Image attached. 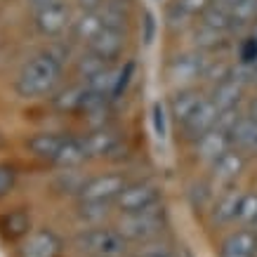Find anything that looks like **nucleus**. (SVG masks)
<instances>
[{"instance_id":"36","label":"nucleus","mask_w":257,"mask_h":257,"mask_svg":"<svg viewBox=\"0 0 257 257\" xmlns=\"http://www.w3.org/2000/svg\"><path fill=\"white\" fill-rule=\"evenodd\" d=\"M76 3H78L80 12H99L104 5V0H76Z\"/></svg>"},{"instance_id":"5","label":"nucleus","mask_w":257,"mask_h":257,"mask_svg":"<svg viewBox=\"0 0 257 257\" xmlns=\"http://www.w3.org/2000/svg\"><path fill=\"white\" fill-rule=\"evenodd\" d=\"M73 19H71V8L66 5V0H59L55 5H47L43 10H36L33 17V26L40 36L45 38H57L69 29Z\"/></svg>"},{"instance_id":"40","label":"nucleus","mask_w":257,"mask_h":257,"mask_svg":"<svg viewBox=\"0 0 257 257\" xmlns=\"http://www.w3.org/2000/svg\"><path fill=\"white\" fill-rule=\"evenodd\" d=\"M252 38H255V40H257V22H255V24H252Z\"/></svg>"},{"instance_id":"7","label":"nucleus","mask_w":257,"mask_h":257,"mask_svg":"<svg viewBox=\"0 0 257 257\" xmlns=\"http://www.w3.org/2000/svg\"><path fill=\"white\" fill-rule=\"evenodd\" d=\"M210 59H205L203 52H187V55H179L170 62L168 76L170 83L175 87H189L194 80L203 78V71L208 66Z\"/></svg>"},{"instance_id":"32","label":"nucleus","mask_w":257,"mask_h":257,"mask_svg":"<svg viewBox=\"0 0 257 257\" xmlns=\"http://www.w3.org/2000/svg\"><path fill=\"white\" fill-rule=\"evenodd\" d=\"M175 5H177L182 12H187L191 19L194 17H201L205 10L212 5V0H175Z\"/></svg>"},{"instance_id":"21","label":"nucleus","mask_w":257,"mask_h":257,"mask_svg":"<svg viewBox=\"0 0 257 257\" xmlns=\"http://www.w3.org/2000/svg\"><path fill=\"white\" fill-rule=\"evenodd\" d=\"M201 24H205L208 29L212 31H219V33H226L234 29V22H231V15H229V10L217 5L215 0H212V5L205 12L201 15Z\"/></svg>"},{"instance_id":"22","label":"nucleus","mask_w":257,"mask_h":257,"mask_svg":"<svg viewBox=\"0 0 257 257\" xmlns=\"http://www.w3.org/2000/svg\"><path fill=\"white\" fill-rule=\"evenodd\" d=\"M99 12L104 19V26L125 29V24H127V3L125 0H104Z\"/></svg>"},{"instance_id":"39","label":"nucleus","mask_w":257,"mask_h":257,"mask_svg":"<svg viewBox=\"0 0 257 257\" xmlns=\"http://www.w3.org/2000/svg\"><path fill=\"white\" fill-rule=\"evenodd\" d=\"M248 113H250L252 118H257V99L252 101V104H250V111H248Z\"/></svg>"},{"instance_id":"31","label":"nucleus","mask_w":257,"mask_h":257,"mask_svg":"<svg viewBox=\"0 0 257 257\" xmlns=\"http://www.w3.org/2000/svg\"><path fill=\"white\" fill-rule=\"evenodd\" d=\"M222 36L224 33L219 31H212V29H208L205 24H198V31H196V47H215L222 40Z\"/></svg>"},{"instance_id":"1","label":"nucleus","mask_w":257,"mask_h":257,"mask_svg":"<svg viewBox=\"0 0 257 257\" xmlns=\"http://www.w3.org/2000/svg\"><path fill=\"white\" fill-rule=\"evenodd\" d=\"M69 57V50L64 47H47L45 52L31 57L19 71V78L15 83V90L24 99L45 97L57 87L64 71V59Z\"/></svg>"},{"instance_id":"9","label":"nucleus","mask_w":257,"mask_h":257,"mask_svg":"<svg viewBox=\"0 0 257 257\" xmlns=\"http://www.w3.org/2000/svg\"><path fill=\"white\" fill-rule=\"evenodd\" d=\"M217 118H219V109L212 104L210 97H205V99L198 104V109L182 123V130H184V135H187L189 140L196 142L201 135H205L208 130H212V127L217 125Z\"/></svg>"},{"instance_id":"16","label":"nucleus","mask_w":257,"mask_h":257,"mask_svg":"<svg viewBox=\"0 0 257 257\" xmlns=\"http://www.w3.org/2000/svg\"><path fill=\"white\" fill-rule=\"evenodd\" d=\"M229 140L231 147L243 154H257V118L243 113L241 120L229 130Z\"/></svg>"},{"instance_id":"18","label":"nucleus","mask_w":257,"mask_h":257,"mask_svg":"<svg viewBox=\"0 0 257 257\" xmlns=\"http://www.w3.org/2000/svg\"><path fill=\"white\" fill-rule=\"evenodd\" d=\"M64 142H66V137H64V135L38 133V135H33L26 144H29V149L33 151V156L43 158V161H50V163H57V161H59V156H62Z\"/></svg>"},{"instance_id":"41","label":"nucleus","mask_w":257,"mask_h":257,"mask_svg":"<svg viewBox=\"0 0 257 257\" xmlns=\"http://www.w3.org/2000/svg\"><path fill=\"white\" fill-rule=\"evenodd\" d=\"M0 147H3V137H0Z\"/></svg>"},{"instance_id":"23","label":"nucleus","mask_w":257,"mask_h":257,"mask_svg":"<svg viewBox=\"0 0 257 257\" xmlns=\"http://www.w3.org/2000/svg\"><path fill=\"white\" fill-rule=\"evenodd\" d=\"M109 205L104 201H80L78 205V217L87 226H99L104 219L109 217Z\"/></svg>"},{"instance_id":"19","label":"nucleus","mask_w":257,"mask_h":257,"mask_svg":"<svg viewBox=\"0 0 257 257\" xmlns=\"http://www.w3.org/2000/svg\"><path fill=\"white\" fill-rule=\"evenodd\" d=\"M203 99H205V97H203L201 92L191 90V87H179V92H175V97H172V101H170L172 116L177 118V123L182 125L196 109H198V104H201Z\"/></svg>"},{"instance_id":"14","label":"nucleus","mask_w":257,"mask_h":257,"mask_svg":"<svg viewBox=\"0 0 257 257\" xmlns=\"http://www.w3.org/2000/svg\"><path fill=\"white\" fill-rule=\"evenodd\" d=\"M62 243L50 229H40L26 238L22 245V257H59Z\"/></svg>"},{"instance_id":"42","label":"nucleus","mask_w":257,"mask_h":257,"mask_svg":"<svg viewBox=\"0 0 257 257\" xmlns=\"http://www.w3.org/2000/svg\"><path fill=\"white\" fill-rule=\"evenodd\" d=\"M255 231H257V222H255Z\"/></svg>"},{"instance_id":"3","label":"nucleus","mask_w":257,"mask_h":257,"mask_svg":"<svg viewBox=\"0 0 257 257\" xmlns=\"http://www.w3.org/2000/svg\"><path fill=\"white\" fill-rule=\"evenodd\" d=\"M116 229L125 241H140V243L154 241L165 229V212H163V208L156 205V208L144 210V212L120 215Z\"/></svg>"},{"instance_id":"38","label":"nucleus","mask_w":257,"mask_h":257,"mask_svg":"<svg viewBox=\"0 0 257 257\" xmlns=\"http://www.w3.org/2000/svg\"><path fill=\"white\" fill-rule=\"evenodd\" d=\"M217 5H222V8H226V10H231V8H236L238 3H243V0H215Z\"/></svg>"},{"instance_id":"20","label":"nucleus","mask_w":257,"mask_h":257,"mask_svg":"<svg viewBox=\"0 0 257 257\" xmlns=\"http://www.w3.org/2000/svg\"><path fill=\"white\" fill-rule=\"evenodd\" d=\"M101 26H104L101 12H80L78 19H73V24H71V31L78 40L90 43L101 31Z\"/></svg>"},{"instance_id":"15","label":"nucleus","mask_w":257,"mask_h":257,"mask_svg":"<svg viewBox=\"0 0 257 257\" xmlns=\"http://www.w3.org/2000/svg\"><path fill=\"white\" fill-rule=\"evenodd\" d=\"M83 144H85L87 158H104V156H111L118 149L120 137H118V133L101 125V127H97V130H92L90 135L83 137Z\"/></svg>"},{"instance_id":"27","label":"nucleus","mask_w":257,"mask_h":257,"mask_svg":"<svg viewBox=\"0 0 257 257\" xmlns=\"http://www.w3.org/2000/svg\"><path fill=\"white\" fill-rule=\"evenodd\" d=\"M234 26H243V24H255L257 22V0H243L236 8L229 10Z\"/></svg>"},{"instance_id":"30","label":"nucleus","mask_w":257,"mask_h":257,"mask_svg":"<svg viewBox=\"0 0 257 257\" xmlns=\"http://www.w3.org/2000/svg\"><path fill=\"white\" fill-rule=\"evenodd\" d=\"M85 177H80L78 172L73 170V168H66V172H62V177H59V189H64L66 194H78L83 191V187H85Z\"/></svg>"},{"instance_id":"10","label":"nucleus","mask_w":257,"mask_h":257,"mask_svg":"<svg viewBox=\"0 0 257 257\" xmlns=\"http://www.w3.org/2000/svg\"><path fill=\"white\" fill-rule=\"evenodd\" d=\"M243 170H245V154L234 147L210 163V177L217 184H231L236 177H241Z\"/></svg>"},{"instance_id":"13","label":"nucleus","mask_w":257,"mask_h":257,"mask_svg":"<svg viewBox=\"0 0 257 257\" xmlns=\"http://www.w3.org/2000/svg\"><path fill=\"white\" fill-rule=\"evenodd\" d=\"M229 149H231L229 133L222 130V127H217V125L196 140V154H198V158L208 161V163H212L215 158H219L224 151H229Z\"/></svg>"},{"instance_id":"11","label":"nucleus","mask_w":257,"mask_h":257,"mask_svg":"<svg viewBox=\"0 0 257 257\" xmlns=\"http://www.w3.org/2000/svg\"><path fill=\"white\" fill-rule=\"evenodd\" d=\"M257 255V231L243 226L226 236L219 245V257H255Z\"/></svg>"},{"instance_id":"12","label":"nucleus","mask_w":257,"mask_h":257,"mask_svg":"<svg viewBox=\"0 0 257 257\" xmlns=\"http://www.w3.org/2000/svg\"><path fill=\"white\" fill-rule=\"evenodd\" d=\"M241 198H243L241 189H226L224 194H219L217 198H215V203H212V208H210V222L212 224L224 226V224L236 222Z\"/></svg>"},{"instance_id":"29","label":"nucleus","mask_w":257,"mask_h":257,"mask_svg":"<svg viewBox=\"0 0 257 257\" xmlns=\"http://www.w3.org/2000/svg\"><path fill=\"white\" fill-rule=\"evenodd\" d=\"M231 71H234V66L222 62V59H217V62H208L205 71H203V80H210V83L217 85V83H222L224 78L231 76Z\"/></svg>"},{"instance_id":"17","label":"nucleus","mask_w":257,"mask_h":257,"mask_svg":"<svg viewBox=\"0 0 257 257\" xmlns=\"http://www.w3.org/2000/svg\"><path fill=\"white\" fill-rule=\"evenodd\" d=\"M243 90H245V80H241L238 76L231 73L229 78H224L222 83H217V85L212 87L210 99H212V104H215L219 111L231 109V106H236V104L241 101Z\"/></svg>"},{"instance_id":"2","label":"nucleus","mask_w":257,"mask_h":257,"mask_svg":"<svg viewBox=\"0 0 257 257\" xmlns=\"http://www.w3.org/2000/svg\"><path fill=\"white\" fill-rule=\"evenodd\" d=\"M76 248L90 257H123L127 252V241L118 234V229L90 226L83 229L76 238Z\"/></svg>"},{"instance_id":"4","label":"nucleus","mask_w":257,"mask_h":257,"mask_svg":"<svg viewBox=\"0 0 257 257\" xmlns=\"http://www.w3.org/2000/svg\"><path fill=\"white\" fill-rule=\"evenodd\" d=\"M161 203V189L154 182H135L120 191L116 198V208L120 215H133V212L151 210Z\"/></svg>"},{"instance_id":"35","label":"nucleus","mask_w":257,"mask_h":257,"mask_svg":"<svg viewBox=\"0 0 257 257\" xmlns=\"http://www.w3.org/2000/svg\"><path fill=\"white\" fill-rule=\"evenodd\" d=\"M154 127H156V135L163 140L165 137V111L161 104H154Z\"/></svg>"},{"instance_id":"25","label":"nucleus","mask_w":257,"mask_h":257,"mask_svg":"<svg viewBox=\"0 0 257 257\" xmlns=\"http://www.w3.org/2000/svg\"><path fill=\"white\" fill-rule=\"evenodd\" d=\"M0 229L8 238H19V236L29 234V215L22 210H15L0 219Z\"/></svg>"},{"instance_id":"34","label":"nucleus","mask_w":257,"mask_h":257,"mask_svg":"<svg viewBox=\"0 0 257 257\" xmlns=\"http://www.w3.org/2000/svg\"><path fill=\"white\" fill-rule=\"evenodd\" d=\"M135 257H175V255H172L170 248H165V245H156V243L147 241V245H144L142 250H137Z\"/></svg>"},{"instance_id":"6","label":"nucleus","mask_w":257,"mask_h":257,"mask_svg":"<svg viewBox=\"0 0 257 257\" xmlns=\"http://www.w3.org/2000/svg\"><path fill=\"white\" fill-rule=\"evenodd\" d=\"M127 187V179L118 172H106V175H97L85 182V187L80 191V201H104V203H116L120 191Z\"/></svg>"},{"instance_id":"28","label":"nucleus","mask_w":257,"mask_h":257,"mask_svg":"<svg viewBox=\"0 0 257 257\" xmlns=\"http://www.w3.org/2000/svg\"><path fill=\"white\" fill-rule=\"evenodd\" d=\"M238 222L243 226H255L257 222V194H243L238 205Z\"/></svg>"},{"instance_id":"26","label":"nucleus","mask_w":257,"mask_h":257,"mask_svg":"<svg viewBox=\"0 0 257 257\" xmlns=\"http://www.w3.org/2000/svg\"><path fill=\"white\" fill-rule=\"evenodd\" d=\"M106 66H111L106 59H101V57H97L94 52H90V50H87V55H83L78 59V66H76V69H78L80 78L87 80V78H92V76H97L99 71H104Z\"/></svg>"},{"instance_id":"8","label":"nucleus","mask_w":257,"mask_h":257,"mask_svg":"<svg viewBox=\"0 0 257 257\" xmlns=\"http://www.w3.org/2000/svg\"><path fill=\"white\" fill-rule=\"evenodd\" d=\"M125 47V29H113V26H101V31L87 43V50L97 57L113 64L120 57Z\"/></svg>"},{"instance_id":"33","label":"nucleus","mask_w":257,"mask_h":257,"mask_svg":"<svg viewBox=\"0 0 257 257\" xmlns=\"http://www.w3.org/2000/svg\"><path fill=\"white\" fill-rule=\"evenodd\" d=\"M15 179H17L15 168H10V165H0V198H3V196H8L10 191H12Z\"/></svg>"},{"instance_id":"37","label":"nucleus","mask_w":257,"mask_h":257,"mask_svg":"<svg viewBox=\"0 0 257 257\" xmlns=\"http://www.w3.org/2000/svg\"><path fill=\"white\" fill-rule=\"evenodd\" d=\"M26 3H29L33 10H43V8H47V5H55V3H59V0H26Z\"/></svg>"},{"instance_id":"24","label":"nucleus","mask_w":257,"mask_h":257,"mask_svg":"<svg viewBox=\"0 0 257 257\" xmlns=\"http://www.w3.org/2000/svg\"><path fill=\"white\" fill-rule=\"evenodd\" d=\"M85 83L83 85H71L66 90L52 97V104H55V109L59 111H80V104H83V97H85Z\"/></svg>"}]
</instances>
